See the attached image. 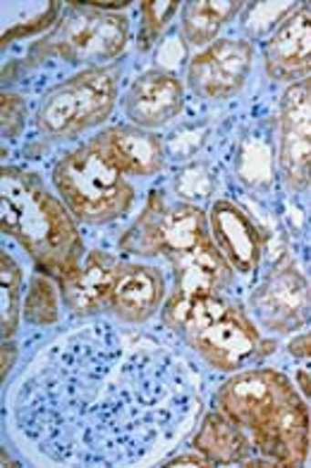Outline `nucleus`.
Segmentation results:
<instances>
[{
    "mask_svg": "<svg viewBox=\"0 0 311 468\" xmlns=\"http://www.w3.org/2000/svg\"><path fill=\"white\" fill-rule=\"evenodd\" d=\"M3 140L15 142L26 128V99L13 90H3Z\"/></svg>",
    "mask_w": 311,
    "mask_h": 468,
    "instance_id": "cd10ccee",
    "label": "nucleus"
},
{
    "mask_svg": "<svg viewBox=\"0 0 311 468\" xmlns=\"http://www.w3.org/2000/svg\"><path fill=\"white\" fill-rule=\"evenodd\" d=\"M287 353L297 360L311 358V324L290 336V341H287Z\"/></svg>",
    "mask_w": 311,
    "mask_h": 468,
    "instance_id": "c756f323",
    "label": "nucleus"
},
{
    "mask_svg": "<svg viewBox=\"0 0 311 468\" xmlns=\"http://www.w3.org/2000/svg\"><path fill=\"white\" fill-rule=\"evenodd\" d=\"M161 463L163 466H211L209 459L199 454L194 447H187L184 452H178V454H168Z\"/></svg>",
    "mask_w": 311,
    "mask_h": 468,
    "instance_id": "c85d7f7f",
    "label": "nucleus"
},
{
    "mask_svg": "<svg viewBox=\"0 0 311 468\" xmlns=\"http://www.w3.org/2000/svg\"><path fill=\"white\" fill-rule=\"evenodd\" d=\"M132 41V22L128 13L101 10L94 3H65L63 13L48 34L29 46L26 68L46 60H63L79 68H103L120 63Z\"/></svg>",
    "mask_w": 311,
    "mask_h": 468,
    "instance_id": "6e6552de",
    "label": "nucleus"
},
{
    "mask_svg": "<svg viewBox=\"0 0 311 468\" xmlns=\"http://www.w3.org/2000/svg\"><path fill=\"white\" fill-rule=\"evenodd\" d=\"M192 48L184 44V39L180 37L178 27H172L171 32L165 34L163 41L156 46V65L153 68H161V70L175 72L178 75V65H182L184 70H187V63L192 58Z\"/></svg>",
    "mask_w": 311,
    "mask_h": 468,
    "instance_id": "bb28decb",
    "label": "nucleus"
},
{
    "mask_svg": "<svg viewBox=\"0 0 311 468\" xmlns=\"http://www.w3.org/2000/svg\"><path fill=\"white\" fill-rule=\"evenodd\" d=\"M218 187V171L216 164L211 161L197 159L180 164V168L172 176V195L184 202L203 207V202H213L216 199Z\"/></svg>",
    "mask_w": 311,
    "mask_h": 468,
    "instance_id": "5701e85b",
    "label": "nucleus"
},
{
    "mask_svg": "<svg viewBox=\"0 0 311 468\" xmlns=\"http://www.w3.org/2000/svg\"><path fill=\"white\" fill-rule=\"evenodd\" d=\"M98 135L132 180H151L168 166L165 137L161 133L141 130L130 122H115L98 130Z\"/></svg>",
    "mask_w": 311,
    "mask_h": 468,
    "instance_id": "a211bd4d",
    "label": "nucleus"
},
{
    "mask_svg": "<svg viewBox=\"0 0 311 468\" xmlns=\"http://www.w3.org/2000/svg\"><path fill=\"white\" fill-rule=\"evenodd\" d=\"M213 409L242 428L256 454L275 466L309 462L311 409L297 382L271 366L233 372L213 394Z\"/></svg>",
    "mask_w": 311,
    "mask_h": 468,
    "instance_id": "7ed1b4c3",
    "label": "nucleus"
},
{
    "mask_svg": "<svg viewBox=\"0 0 311 468\" xmlns=\"http://www.w3.org/2000/svg\"><path fill=\"white\" fill-rule=\"evenodd\" d=\"M247 310L268 336H293L311 324V279L280 255L249 289Z\"/></svg>",
    "mask_w": 311,
    "mask_h": 468,
    "instance_id": "1a4fd4ad",
    "label": "nucleus"
},
{
    "mask_svg": "<svg viewBox=\"0 0 311 468\" xmlns=\"http://www.w3.org/2000/svg\"><path fill=\"white\" fill-rule=\"evenodd\" d=\"M211 125L206 121L187 122L180 125L165 137V152H168V161H178V164H187V161L197 159L202 147L209 142Z\"/></svg>",
    "mask_w": 311,
    "mask_h": 468,
    "instance_id": "a878e982",
    "label": "nucleus"
},
{
    "mask_svg": "<svg viewBox=\"0 0 311 468\" xmlns=\"http://www.w3.org/2000/svg\"><path fill=\"white\" fill-rule=\"evenodd\" d=\"M190 447L206 456L211 466H244L256 454L247 432L213 406L199 418Z\"/></svg>",
    "mask_w": 311,
    "mask_h": 468,
    "instance_id": "6ab92c4d",
    "label": "nucleus"
},
{
    "mask_svg": "<svg viewBox=\"0 0 311 468\" xmlns=\"http://www.w3.org/2000/svg\"><path fill=\"white\" fill-rule=\"evenodd\" d=\"M261 65L268 82L297 84L311 78V0L297 3L261 46Z\"/></svg>",
    "mask_w": 311,
    "mask_h": 468,
    "instance_id": "2eb2a0df",
    "label": "nucleus"
},
{
    "mask_svg": "<svg viewBox=\"0 0 311 468\" xmlns=\"http://www.w3.org/2000/svg\"><path fill=\"white\" fill-rule=\"evenodd\" d=\"M295 382H297V387H299V391H302V394H305L306 399L311 397V375L306 370H297V379H295Z\"/></svg>",
    "mask_w": 311,
    "mask_h": 468,
    "instance_id": "2f4dec72",
    "label": "nucleus"
},
{
    "mask_svg": "<svg viewBox=\"0 0 311 468\" xmlns=\"http://www.w3.org/2000/svg\"><path fill=\"white\" fill-rule=\"evenodd\" d=\"M247 3L242 0H190L182 3L178 15V32L197 53L213 41L221 39V32L230 22H235Z\"/></svg>",
    "mask_w": 311,
    "mask_h": 468,
    "instance_id": "aec40b11",
    "label": "nucleus"
},
{
    "mask_svg": "<svg viewBox=\"0 0 311 468\" xmlns=\"http://www.w3.org/2000/svg\"><path fill=\"white\" fill-rule=\"evenodd\" d=\"M309 462H311V440H309Z\"/></svg>",
    "mask_w": 311,
    "mask_h": 468,
    "instance_id": "473e14b6",
    "label": "nucleus"
},
{
    "mask_svg": "<svg viewBox=\"0 0 311 468\" xmlns=\"http://www.w3.org/2000/svg\"><path fill=\"white\" fill-rule=\"evenodd\" d=\"M275 171L287 197L311 186V78L283 90L274 113Z\"/></svg>",
    "mask_w": 311,
    "mask_h": 468,
    "instance_id": "9d476101",
    "label": "nucleus"
},
{
    "mask_svg": "<svg viewBox=\"0 0 311 468\" xmlns=\"http://www.w3.org/2000/svg\"><path fill=\"white\" fill-rule=\"evenodd\" d=\"M63 295L60 283L44 271H34L26 282L22 320L32 327H53L63 317Z\"/></svg>",
    "mask_w": 311,
    "mask_h": 468,
    "instance_id": "412c9836",
    "label": "nucleus"
},
{
    "mask_svg": "<svg viewBox=\"0 0 311 468\" xmlns=\"http://www.w3.org/2000/svg\"><path fill=\"white\" fill-rule=\"evenodd\" d=\"M202 409V378L182 353L109 317L38 348L5 404L15 442L51 466L163 462Z\"/></svg>",
    "mask_w": 311,
    "mask_h": 468,
    "instance_id": "f257e3e1",
    "label": "nucleus"
},
{
    "mask_svg": "<svg viewBox=\"0 0 311 468\" xmlns=\"http://www.w3.org/2000/svg\"><path fill=\"white\" fill-rule=\"evenodd\" d=\"M60 195L36 171H0V229L29 255L38 271L63 282L87 257L82 229Z\"/></svg>",
    "mask_w": 311,
    "mask_h": 468,
    "instance_id": "39448f33",
    "label": "nucleus"
},
{
    "mask_svg": "<svg viewBox=\"0 0 311 468\" xmlns=\"http://www.w3.org/2000/svg\"><path fill=\"white\" fill-rule=\"evenodd\" d=\"M213 243L240 279H254L266 252V233L252 212L230 197H216L206 209Z\"/></svg>",
    "mask_w": 311,
    "mask_h": 468,
    "instance_id": "ddd939ff",
    "label": "nucleus"
},
{
    "mask_svg": "<svg viewBox=\"0 0 311 468\" xmlns=\"http://www.w3.org/2000/svg\"><path fill=\"white\" fill-rule=\"evenodd\" d=\"M168 293V279L161 267L149 260L122 257L110 286L106 317L128 327H141L159 317Z\"/></svg>",
    "mask_w": 311,
    "mask_h": 468,
    "instance_id": "f8f14e48",
    "label": "nucleus"
},
{
    "mask_svg": "<svg viewBox=\"0 0 311 468\" xmlns=\"http://www.w3.org/2000/svg\"><path fill=\"white\" fill-rule=\"evenodd\" d=\"M51 186L84 226H109L132 212L137 186L98 133L57 156Z\"/></svg>",
    "mask_w": 311,
    "mask_h": 468,
    "instance_id": "423d86ee",
    "label": "nucleus"
},
{
    "mask_svg": "<svg viewBox=\"0 0 311 468\" xmlns=\"http://www.w3.org/2000/svg\"><path fill=\"white\" fill-rule=\"evenodd\" d=\"M118 250L134 260H165L172 271V289L182 293H209L235 289L233 271L213 243L206 209L172 197L156 187L118 238Z\"/></svg>",
    "mask_w": 311,
    "mask_h": 468,
    "instance_id": "f03ea898",
    "label": "nucleus"
},
{
    "mask_svg": "<svg viewBox=\"0 0 311 468\" xmlns=\"http://www.w3.org/2000/svg\"><path fill=\"white\" fill-rule=\"evenodd\" d=\"M182 3H140V29L134 37L137 53H151L163 41V37L172 29V20L180 15Z\"/></svg>",
    "mask_w": 311,
    "mask_h": 468,
    "instance_id": "b1692460",
    "label": "nucleus"
},
{
    "mask_svg": "<svg viewBox=\"0 0 311 468\" xmlns=\"http://www.w3.org/2000/svg\"><path fill=\"white\" fill-rule=\"evenodd\" d=\"M187 106V84L180 75L161 68L140 72L128 90L122 91L120 109L125 122L141 130L161 133L184 113Z\"/></svg>",
    "mask_w": 311,
    "mask_h": 468,
    "instance_id": "4468645a",
    "label": "nucleus"
},
{
    "mask_svg": "<svg viewBox=\"0 0 311 468\" xmlns=\"http://www.w3.org/2000/svg\"><path fill=\"white\" fill-rule=\"evenodd\" d=\"M161 327L171 332L211 370L233 375L261 366L275 353V336H268L233 293H182L171 289L159 314Z\"/></svg>",
    "mask_w": 311,
    "mask_h": 468,
    "instance_id": "20e7f679",
    "label": "nucleus"
},
{
    "mask_svg": "<svg viewBox=\"0 0 311 468\" xmlns=\"http://www.w3.org/2000/svg\"><path fill=\"white\" fill-rule=\"evenodd\" d=\"M120 260L122 255H113L101 248L87 252L79 270L63 282H57L65 313L82 322L106 317L110 286H113Z\"/></svg>",
    "mask_w": 311,
    "mask_h": 468,
    "instance_id": "f3484780",
    "label": "nucleus"
},
{
    "mask_svg": "<svg viewBox=\"0 0 311 468\" xmlns=\"http://www.w3.org/2000/svg\"><path fill=\"white\" fill-rule=\"evenodd\" d=\"M228 166L244 190L266 195L278 183L274 122L249 121L237 128L228 147Z\"/></svg>",
    "mask_w": 311,
    "mask_h": 468,
    "instance_id": "dca6fc26",
    "label": "nucleus"
},
{
    "mask_svg": "<svg viewBox=\"0 0 311 468\" xmlns=\"http://www.w3.org/2000/svg\"><path fill=\"white\" fill-rule=\"evenodd\" d=\"M256 46L244 37H221L202 51L192 53L184 84L206 103H223L240 97L254 72Z\"/></svg>",
    "mask_w": 311,
    "mask_h": 468,
    "instance_id": "9b49d317",
    "label": "nucleus"
},
{
    "mask_svg": "<svg viewBox=\"0 0 311 468\" xmlns=\"http://www.w3.org/2000/svg\"><path fill=\"white\" fill-rule=\"evenodd\" d=\"M122 63L84 68L41 94L34 109L36 135L48 144H67L110 121L122 94Z\"/></svg>",
    "mask_w": 311,
    "mask_h": 468,
    "instance_id": "0eeeda50",
    "label": "nucleus"
},
{
    "mask_svg": "<svg viewBox=\"0 0 311 468\" xmlns=\"http://www.w3.org/2000/svg\"><path fill=\"white\" fill-rule=\"evenodd\" d=\"M15 356H17V348H15V341H3V379L13 372Z\"/></svg>",
    "mask_w": 311,
    "mask_h": 468,
    "instance_id": "7c9ffc66",
    "label": "nucleus"
},
{
    "mask_svg": "<svg viewBox=\"0 0 311 468\" xmlns=\"http://www.w3.org/2000/svg\"><path fill=\"white\" fill-rule=\"evenodd\" d=\"M297 3H247L242 10V32L244 39L266 41L275 32V27L293 13Z\"/></svg>",
    "mask_w": 311,
    "mask_h": 468,
    "instance_id": "393cba45",
    "label": "nucleus"
},
{
    "mask_svg": "<svg viewBox=\"0 0 311 468\" xmlns=\"http://www.w3.org/2000/svg\"><path fill=\"white\" fill-rule=\"evenodd\" d=\"M0 289H3V341H15L22 322V305H25V274L13 257V252H0Z\"/></svg>",
    "mask_w": 311,
    "mask_h": 468,
    "instance_id": "4be33fe9",
    "label": "nucleus"
},
{
    "mask_svg": "<svg viewBox=\"0 0 311 468\" xmlns=\"http://www.w3.org/2000/svg\"><path fill=\"white\" fill-rule=\"evenodd\" d=\"M309 190H311V186H309Z\"/></svg>",
    "mask_w": 311,
    "mask_h": 468,
    "instance_id": "72a5a7b5",
    "label": "nucleus"
}]
</instances>
